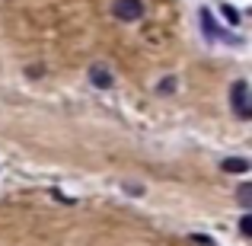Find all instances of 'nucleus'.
Wrapping results in <instances>:
<instances>
[{
	"instance_id": "9",
	"label": "nucleus",
	"mask_w": 252,
	"mask_h": 246,
	"mask_svg": "<svg viewBox=\"0 0 252 246\" xmlns=\"http://www.w3.org/2000/svg\"><path fill=\"white\" fill-rule=\"evenodd\" d=\"M191 243H198V246H214V240H211V237H204V234H191Z\"/></svg>"
},
{
	"instance_id": "10",
	"label": "nucleus",
	"mask_w": 252,
	"mask_h": 246,
	"mask_svg": "<svg viewBox=\"0 0 252 246\" xmlns=\"http://www.w3.org/2000/svg\"><path fill=\"white\" fill-rule=\"evenodd\" d=\"M249 185H240V202H243V208H249Z\"/></svg>"
},
{
	"instance_id": "5",
	"label": "nucleus",
	"mask_w": 252,
	"mask_h": 246,
	"mask_svg": "<svg viewBox=\"0 0 252 246\" xmlns=\"http://www.w3.org/2000/svg\"><path fill=\"white\" fill-rule=\"evenodd\" d=\"M223 173H246L249 170V160H243V157H227V160L220 163Z\"/></svg>"
},
{
	"instance_id": "1",
	"label": "nucleus",
	"mask_w": 252,
	"mask_h": 246,
	"mask_svg": "<svg viewBox=\"0 0 252 246\" xmlns=\"http://www.w3.org/2000/svg\"><path fill=\"white\" fill-rule=\"evenodd\" d=\"M230 105H233L236 118H252V103H249V83L246 80H236L233 90H230Z\"/></svg>"
},
{
	"instance_id": "6",
	"label": "nucleus",
	"mask_w": 252,
	"mask_h": 246,
	"mask_svg": "<svg viewBox=\"0 0 252 246\" xmlns=\"http://www.w3.org/2000/svg\"><path fill=\"white\" fill-rule=\"evenodd\" d=\"M176 86H179V80H176V77H163V80L157 83V93H160V96H169V93L176 90Z\"/></svg>"
},
{
	"instance_id": "7",
	"label": "nucleus",
	"mask_w": 252,
	"mask_h": 246,
	"mask_svg": "<svg viewBox=\"0 0 252 246\" xmlns=\"http://www.w3.org/2000/svg\"><path fill=\"white\" fill-rule=\"evenodd\" d=\"M220 13H223V16H227V19H230V23H233V26H236V23H240V10H236V6H230V3H223V6H220Z\"/></svg>"
},
{
	"instance_id": "3",
	"label": "nucleus",
	"mask_w": 252,
	"mask_h": 246,
	"mask_svg": "<svg viewBox=\"0 0 252 246\" xmlns=\"http://www.w3.org/2000/svg\"><path fill=\"white\" fill-rule=\"evenodd\" d=\"M90 83L99 86V90H109V86L115 83V77H112V70L105 68V64H93L90 68Z\"/></svg>"
},
{
	"instance_id": "2",
	"label": "nucleus",
	"mask_w": 252,
	"mask_h": 246,
	"mask_svg": "<svg viewBox=\"0 0 252 246\" xmlns=\"http://www.w3.org/2000/svg\"><path fill=\"white\" fill-rule=\"evenodd\" d=\"M112 16L122 23H137L144 16V0H115L112 3Z\"/></svg>"
},
{
	"instance_id": "4",
	"label": "nucleus",
	"mask_w": 252,
	"mask_h": 246,
	"mask_svg": "<svg viewBox=\"0 0 252 246\" xmlns=\"http://www.w3.org/2000/svg\"><path fill=\"white\" fill-rule=\"evenodd\" d=\"M198 16H201V29H204V35H208V38H214V42H220V38H227V32H223L220 26L214 23V16H211V10H201ZM227 42H230V38H227Z\"/></svg>"
},
{
	"instance_id": "8",
	"label": "nucleus",
	"mask_w": 252,
	"mask_h": 246,
	"mask_svg": "<svg viewBox=\"0 0 252 246\" xmlns=\"http://www.w3.org/2000/svg\"><path fill=\"white\" fill-rule=\"evenodd\" d=\"M240 230H243V237H249V234H252V217H249V214H243V217H240Z\"/></svg>"
}]
</instances>
